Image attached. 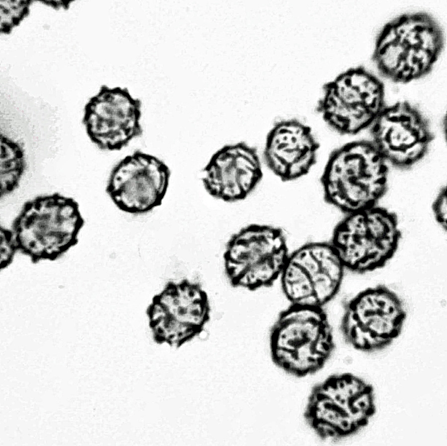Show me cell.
<instances>
[{"mask_svg":"<svg viewBox=\"0 0 447 446\" xmlns=\"http://www.w3.org/2000/svg\"><path fill=\"white\" fill-rule=\"evenodd\" d=\"M0 269L7 267L12 262L17 251L11 230L0 227Z\"/></svg>","mask_w":447,"mask_h":446,"instance_id":"obj_19","label":"cell"},{"mask_svg":"<svg viewBox=\"0 0 447 446\" xmlns=\"http://www.w3.org/2000/svg\"><path fill=\"white\" fill-rule=\"evenodd\" d=\"M319 144L311 127L296 119L276 122L266 137L265 163L283 182L307 174L316 163Z\"/></svg>","mask_w":447,"mask_h":446,"instance_id":"obj_16","label":"cell"},{"mask_svg":"<svg viewBox=\"0 0 447 446\" xmlns=\"http://www.w3.org/2000/svg\"><path fill=\"white\" fill-rule=\"evenodd\" d=\"M387 163L371 141L334 149L320 179L324 200L346 214L377 205L387 190Z\"/></svg>","mask_w":447,"mask_h":446,"instance_id":"obj_2","label":"cell"},{"mask_svg":"<svg viewBox=\"0 0 447 446\" xmlns=\"http://www.w3.org/2000/svg\"><path fill=\"white\" fill-rule=\"evenodd\" d=\"M26 168L25 153L16 141L0 134V198L18 187Z\"/></svg>","mask_w":447,"mask_h":446,"instance_id":"obj_17","label":"cell"},{"mask_svg":"<svg viewBox=\"0 0 447 446\" xmlns=\"http://www.w3.org/2000/svg\"><path fill=\"white\" fill-rule=\"evenodd\" d=\"M432 211L436 221L447 232V188L445 186L439 190L432 205Z\"/></svg>","mask_w":447,"mask_h":446,"instance_id":"obj_20","label":"cell"},{"mask_svg":"<svg viewBox=\"0 0 447 446\" xmlns=\"http://www.w3.org/2000/svg\"><path fill=\"white\" fill-rule=\"evenodd\" d=\"M206 290L187 278L168 281L147 309L154 341L179 348L199 336L211 318Z\"/></svg>","mask_w":447,"mask_h":446,"instance_id":"obj_9","label":"cell"},{"mask_svg":"<svg viewBox=\"0 0 447 446\" xmlns=\"http://www.w3.org/2000/svg\"><path fill=\"white\" fill-rule=\"evenodd\" d=\"M31 1L30 0L21 1H6V4L4 5L0 3V6L5 7V9L0 8V28L5 26L0 30L2 32L5 29V33L10 32L12 28L17 25L21 20L26 16L29 12V6Z\"/></svg>","mask_w":447,"mask_h":446,"instance_id":"obj_18","label":"cell"},{"mask_svg":"<svg viewBox=\"0 0 447 446\" xmlns=\"http://www.w3.org/2000/svg\"><path fill=\"white\" fill-rule=\"evenodd\" d=\"M171 171L161 159L136 150L112 168L106 192L120 210L147 213L161 205L168 188Z\"/></svg>","mask_w":447,"mask_h":446,"instance_id":"obj_12","label":"cell"},{"mask_svg":"<svg viewBox=\"0 0 447 446\" xmlns=\"http://www.w3.org/2000/svg\"><path fill=\"white\" fill-rule=\"evenodd\" d=\"M384 97L382 81L358 66L344 71L323 86L316 110L337 133L355 135L372 126L385 106Z\"/></svg>","mask_w":447,"mask_h":446,"instance_id":"obj_8","label":"cell"},{"mask_svg":"<svg viewBox=\"0 0 447 446\" xmlns=\"http://www.w3.org/2000/svg\"><path fill=\"white\" fill-rule=\"evenodd\" d=\"M289 255L283 230L251 224L233 234L224 253V271L230 285L251 291L273 285Z\"/></svg>","mask_w":447,"mask_h":446,"instance_id":"obj_7","label":"cell"},{"mask_svg":"<svg viewBox=\"0 0 447 446\" xmlns=\"http://www.w3.org/2000/svg\"><path fill=\"white\" fill-rule=\"evenodd\" d=\"M406 317L398 296L379 284L361 291L346 303L341 330L351 346L372 352L384 349L399 336Z\"/></svg>","mask_w":447,"mask_h":446,"instance_id":"obj_10","label":"cell"},{"mask_svg":"<svg viewBox=\"0 0 447 446\" xmlns=\"http://www.w3.org/2000/svg\"><path fill=\"white\" fill-rule=\"evenodd\" d=\"M401 238L397 215L376 205L347 214L335 227L330 243L345 269L364 274L384 267Z\"/></svg>","mask_w":447,"mask_h":446,"instance_id":"obj_6","label":"cell"},{"mask_svg":"<svg viewBox=\"0 0 447 446\" xmlns=\"http://www.w3.org/2000/svg\"><path fill=\"white\" fill-rule=\"evenodd\" d=\"M345 269L330 242L306 243L288 255L283 292L291 304L323 308L338 292Z\"/></svg>","mask_w":447,"mask_h":446,"instance_id":"obj_11","label":"cell"},{"mask_svg":"<svg viewBox=\"0 0 447 446\" xmlns=\"http://www.w3.org/2000/svg\"><path fill=\"white\" fill-rule=\"evenodd\" d=\"M371 132V141L387 163L401 169L422 159L434 139L426 118L406 101L384 106Z\"/></svg>","mask_w":447,"mask_h":446,"instance_id":"obj_14","label":"cell"},{"mask_svg":"<svg viewBox=\"0 0 447 446\" xmlns=\"http://www.w3.org/2000/svg\"><path fill=\"white\" fill-rule=\"evenodd\" d=\"M84 222L75 199L54 192L25 202L11 230L17 251L36 263L55 260L77 245Z\"/></svg>","mask_w":447,"mask_h":446,"instance_id":"obj_4","label":"cell"},{"mask_svg":"<svg viewBox=\"0 0 447 446\" xmlns=\"http://www.w3.org/2000/svg\"><path fill=\"white\" fill-rule=\"evenodd\" d=\"M273 363L287 374L302 378L320 371L335 348L331 326L322 307L291 304L271 327Z\"/></svg>","mask_w":447,"mask_h":446,"instance_id":"obj_3","label":"cell"},{"mask_svg":"<svg viewBox=\"0 0 447 446\" xmlns=\"http://www.w3.org/2000/svg\"><path fill=\"white\" fill-rule=\"evenodd\" d=\"M444 45V33L434 17L423 12L407 13L383 27L372 58L384 77L408 83L431 72Z\"/></svg>","mask_w":447,"mask_h":446,"instance_id":"obj_1","label":"cell"},{"mask_svg":"<svg viewBox=\"0 0 447 446\" xmlns=\"http://www.w3.org/2000/svg\"><path fill=\"white\" fill-rule=\"evenodd\" d=\"M142 102L127 87L103 85L84 108L82 123L90 141L99 149L120 151L143 133Z\"/></svg>","mask_w":447,"mask_h":446,"instance_id":"obj_13","label":"cell"},{"mask_svg":"<svg viewBox=\"0 0 447 446\" xmlns=\"http://www.w3.org/2000/svg\"><path fill=\"white\" fill-rule=\"evenodd\" d=\"M376 412L372 385L351 373L330 375L313 386L303 412L322 440L350 437L366 427Z\"/></svg>","mask_w":447,"mask_h":446,"instance_id":"obj_5","label":"cell"},{"mask_svg":"<svg viewBox=\"0 0 447 446\" xmlns=\"http://www.w3.org/2000/svg\"><path fill=\"white\" fill-rule=\"evenodd\" d=\"M201 180L212 197L226 202L245 199L263 176L256 148L244 141L227 144L217 150L202 170Z\"/></svg>","mask_w":447,"mask_h":446,"instance_id":"obj_15","label":"cell"}]
</instances>
